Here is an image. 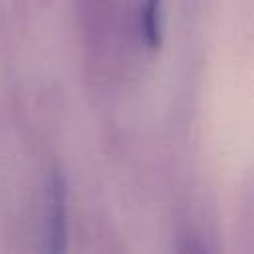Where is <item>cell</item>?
Instances as JSON below:
<instances>
[{"label":"cell","instance_id":"cell-1","mask_svg":"<svg viewBox=\"0 0 254 254\" xmlns=\"http://www.w3.org/2000/svg\"><path fill=\"white\" fill-rule=\"evenodd\" d=\"M50 212H48V232L52 240V250H60L65 238V194L64 185L58 175L52 177L50 196H48Z\"/></svg>","mask_w":254,"mask_h":254},{"label":"cell","instance_id":"cell-2","mask_svg":"<svg viewBox=\"0 0 254 254\" xmlns=\"http://www.w3.org/2000/svg\"><path fill=\"white\" fill-rule=\"evenodd\" d=\"M159 0H147V4L143 6L141 12V30L145 34V38L149 40V44H157L159 40Z\"/></svg>","mask_w":254,"mask_h":254}]
</instances>
